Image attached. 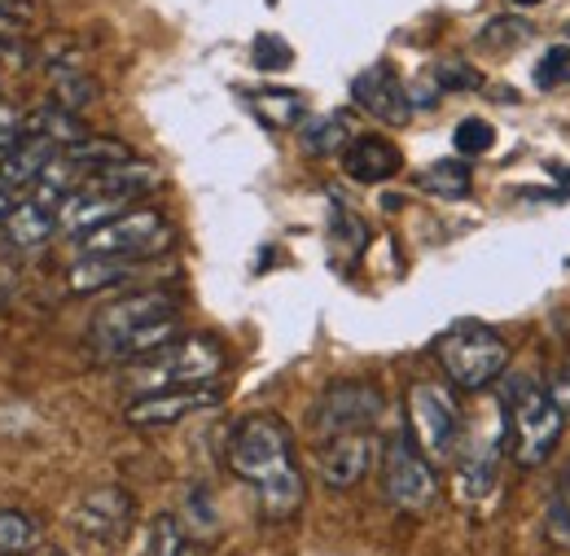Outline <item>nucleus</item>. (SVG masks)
I'll use <instances>...</instances> for the list:
<instances>
[{
  "mask_svg": "<svg viewBox=\"0 0 570 556\" xmlns=\"http://www.w3.org/2000/svg\"><path fill=\"white\" fill-rule=\"evenodd\" d=\"M228 469L250 483L268 522H289L303 508V474L294 465V434L282 417L237 420L228 438Z\"/></svg>",
  "mask_w": 570,
  "mask_h": 556,
  "instance_id": "nucleus-1",
  "label": "nucleus"
},
{
  "mask_svg": "<svg viewBox=\"0 0 570 556\" xmlns=\"http://www.w3.org/2000/svg\"><path fill=\"white\" fill-rule=\"evenodd\" d=\"M180 338V302L167 289H141V294H124L110 307L97 311L88 342L101 359L115 364H137L149 359L154 350Z\"/></svg>",
  "mask_w": 570,
  "mask_h": 556,
  "instance_id": "nucleus-2",
  "label": "nucleus"
},
{
  "mask_svg": "<svg viewBox=\"0 0 570 556\" xmlns=\"http://www.w3.org/2000/svg\"><path fill=\"white\" fill-rule=\"evenodd\" d=\"M500 408H504V443H509L513 465L535 469L558 451L567 413L553 404V395L535 377L513 373L500 390Z\"/></svg>",
  "mask_w": 570,
  "mask_h": 556,
  "instance_id": "nucleus-3",
  "label": "nucleus"
},
{
  "mask_svg": "<svg viewBox=\"0 0 570 556\" xmlns=\"http://www.w3.org/2000/svg\"><path fill=\"white\" fill-rule=\"evenodd\" d=\"M439 368L456 390H488L509 368V342L479 320H461L439 338Z\"/></svg>",
  "mask_w": 570,
  "mask_h": 556,
  "instance_id": "nucleus-4",
  "label": "nucleus"
},
{
  "mask_svg": "<svg viewBox=\"0 0 570 556\" xmlns=\"http://www.w3.org/2000/svg\"><path fill=\"white\" fill-rule=\"evenodd\" d=\"M171 246V224L167 215L154 207H128L124 215L97 224L92 232L75 237V250L88 255V259H128V264H141L154 259Z\"/></svg>",
  "mask_w": 570,
  "mask_h": 556,
  "instance_id": "nucleus-5",
  "label": "nucleus"
},
{
  "mask_svg": "<svg viewBox=\"0 0 570 556\" xmlns=\"http://www.w3.org/2000/svg\"><path fill=\"white\" fill-rule=\"evenodd\" d=\"M224 373V347L215 338H176L149 359H137L132 386L137 390H167V386H203Z\"/></svg>",
  "mask_w": 570,
  "mask_h": 556,
  "instance_id": "nucleus-6",
  "label": "nucleus"
},
{
  "mask_svg": "<svg viewBox=\"0 0 570 556\" xmlns=\"http://www.w3.org/2000/svg\"><path fill=\"white\" fill-rule=\"evenodd\" d=\"M377 465H382V490L395 508L404 513H426L439 495V478H434V465L422 456L417 438L409 429H395L382 438V451H377Z\"/></svg>",
  "mask_w": 570,
  "mask_h": 556,
  "instance_id": "nucleus-7",
  "label": "nucleus"
},
{
  "mask_svg": "<svg viewBox=\"0 0 570 556\" xmlns=\"http://www.w3.org/2000/svg\"><path fill=\"white\" fill-rule=\"evenodd\" d=\"M461 425H465V417H461L452 390H443L434 381H417L409 390V434L417 438V447H422V456L430 465L456 460Z\"/></svg>",
  "mask_w": 570,
  "mask_h": 556,
  "instance_id": "nucleus-8",
  "label": "nucleus"
},
{
  "mask_svg": "<svg viewBox=\"0 0 570 556\" xmlns=\"http://www.w3.org/2000/svg\"><path fill=\"white\" fill-rule=\"evenodd\" d=\"M386 413V399L373 381H334L321 390V399L307 413V429L316 443L334 438V434H356V429H373Z\"/></svg>",
  "mask_w": 570,
  "mask_h": 556,
  "instance_id": "nucleus-9",
  "label": "nucleus"
},
{
  "mask_svg": "<svg viewBox=\"0 0 570 556\" xmlns=\"http://www.w3.org/2000/svg\"><path fill=\"white\" fill-rule=\"evenodd\" d=\"M224 399V390L215 381H203V386H167V390H145L137 395L128 408H124V420L132 429H167V425H180L194 413H207Z\"/></svg>",
  "mask_w": 570,
  "mask_h": 556,
  "instance_id": "nucleus-10",
  "label": "nucleus"
},
{
  "mask_svg": "<svg viewBox=\"0 0 570 556\" xmlns=\"http://www.w3.org/2000/svg\"><path fill=\"white\" fill-rule=\"evenodd\" d=\"M377 451H382V438L377 429H356V434H334L325 443H316V478L330 490H352L377 465Z\"/></svg>",
  "mask_w": 570,
  "mask_h": 556,
  "instance_id": "nucleus-11",
  "label": "nucleus"
},
{
  "mask_svg": "<svg viewBox=\"0 0 570 556\" xmlns=\"http://www.w3.org/2000/svg\"><path fill=\"white\" fill-rule=\"evenodd\" d=\"M132 495L119 487H101L88 490L79 504H75V530L92 544H124L128 530H132Z\"/></svg>",
  "mask_w": 570,
  "mask_h": 556,
  "instance_id": "nucleus-12",
  "label": "nucleus"
},
{
  "mask_svg": "<svg viewBox=\"0 0 570 556\" xmlns=\"http://www.w3.org/2000/svg\"><path fill=\"white\" fill-rule=\"evenodd\" d=\"M352 101H356L364 115L391 123V128H404L413 119V101H409V88L400 83V75L391 67H368L356 75L352 83Z\"/></svg>",
  "mask_w": 570,
  "mask_h": 556,
  "instance_id": "nucleus-13",
  "label": "nucleus"
},
{
  "mask_svg": "<svg viewBox=\"0 0 570 556\" xmlns=\"http://www.w3.org/2000/svg\"><path fill=\"white\" fill-rule=\"evenodd\" d=\"M58 153H62V145H58V140L31 137V132H27L13 149H4V153H0V185H4L9 193H18V198H22Z\"/></svg>",
  "mask_w": 570,
  "mask_h": 556,
  "instance_id": "nucleus-14",
  "label": "nucleus"
},
{
  "mask_svg": "<svg viewBox=\"0 0 570 556\" xmlns=\"http://www.w3.org/2000/svg\"><path fill=\"white\" fill-rule=\"evenodd\" d=\"M343 167L356 185H382L404 167V153L386 137H356L343 149Z\"/></svg>",
  "mask_w": 570,
  "mask_h": 556,
  "instance_id": "nucleus-15",
  "label": "nucleus"
},
{
  "mask_svg": "<svg viewBox=\"0 0 570 556\" xmlns=\"http://www.w3.org/2000/svg\"><path fill=\"white\" fill-rule=\"evenodd\" d=\"M0 232H4L9 246H18V250H40V246H49L53 232H58V210L40 207V202H31V198H18V202L9 207V215H4Z\"/></svg>",
  "mask_w": 570,
  "mask_h": 556,
  "instance_id": "nucleus-16",
  "label": "nucleus"
},
{
  "mask_svg": "<svg viewBox=\"0 0 570 556\" xmlns=\"http://www.w3.org/2000/svg\"><path fill=\"white\" fill-rule=\"evenodd\" d=\"M347 140H352V119L338 115V110H330V115H312V119L298 123V145H303L307 153H316V158L347 149Z\"/></svg>",
  "mask_w": 570,
  "mask_h": 556,
  "instance_id": "nucleus-17",
  "label": "nucleus"
},
{
  "mask_svg": "<svg viewBox=\"0 0 570 556\" xmlns=\"http://www.w3.org/2000/svg\"><path fill=\"white\" fill-rule=\"evenodd\" d=\"M137 272V264L128 259H88L79 255V264L71 268V294H92V289H106V285H119Z\"/></svg>",
  "mask_w": 570,
  "mask_h": 556,
  "instance_id": "nucleus-18",
  "label": "nucleus"
},
{
  "mask_svg": "<svg viewBox=\"0 0 570 556\" xmlns=\"http://www.w3.org/2000/svg\"><path fill=\"white\" fill-rule=\"evenodd\" d=\"M40 548V526L22 508H0V556H31Z\"/></svg>",
  "mask_w": 570,
  "mask_h": 556,
  "instance_id": "nucleus-19",
  "label": "nucleus"
},
{
  "mask_svg": "<svg viewBox=\"0 0 570 556\" xmlns=\"http://www.w3.org/2000/svg\"><path fill=\"white\" fill-rule=\"evenodd\" d=\"M250 106H255V110H259V119H264V123H273V128H298V123L307 119L303 97H298V92H289V88H264V92H255V97H250Z\"/></svg>",
  "mask_w": 570,
  "mask_h": 556,
  "instance_id": "nucleus-20",
  "label": "nucleus"
},
{
  "mask_svg": "<svg viewBox=\"0 0 570 556\" xmlns=\"http://www.w3.org/2000/svg\"><path fill=\"white\" fill-rule=\"evenodd\" d=\"M27 132H31V137L58 140V145L67 149V145H79V140H83V123L75 119V110H67V106H45V110L27 115Z\"/></svg>",
  "mask_w": 570,
  "mask_h": 556,
  "instance_id": "nucleus-21",
  "label": "nucleus"
},
{
  "mask_svg": "<svg viewBox=\"0 0 570 556\" xmlns=\"http://www.w3.org/2000/svg\"><path fill=\"white\" fill-rule=\"evenodd\" d=\"M470 167H465V158H443V162H434L422 171V189L426 193H439V198H465L470 193Z\"/></svg>",
  "mask_w": 570,
  "mask_h": 556,
  "instance_id": "nucleus-22",
  "label": "nucleus"
},
{
  "mask_svg": "<svg viewBox=\"0 0 570 556\" xmlns=\"http://www.w3.org/2000/svg\"><path fill=\"white\" fill-rule=\"evenodd\" d=\"M149 556H203V548L194 544V535L171 513H163L149 526Z\"/></svg>",
  "mask_w": 570,
  "mask_h": 556,
  "instance_id": "nucleus-23",
  "label": "nucleus"
},
{
  "mask_svg": "<svg viewBox=\"0 0 570 556\" xmlns=\"http://www.w3.org/2000/svg\"><path fill=\"white\" fill-rule=\"evenodd\" d=\"M544 535L549 544H558L562 553H570V465L562 469L558 487L549 495V508H544Z\"/></svg>",
  "mask_w": 570,
  "mask_h": 556,
  "instance_id": "nucleus-24",
  "label": "nucleus"
},
{
  "mask_svg": "<svg viewBox=\"0 0 570 556\" xmlns=\"http://www.w3.org/2000/svg\"><path fill=\"white\" fill-rule=\"evenodd\" d=\"M53 97H58V106H67V110H83L92 97H97V83L88 79V75H79V70H67L58 67L53 70Z\"/></svg>",
  "mask_w": 570,
  "mask_h": 556,
  "instance_id": "nucleus-25",
  "label": "nucleus"
},
{
  "mask_svg": "<svg viewBox=\"0 0 570 556\" xmlns=\"http://www.w3.org/2000/svg\"><path fill=\"white\" fill-rule=\"evenodd\" d=\"M452 145H456L461 158H479V153H488L497 145V128L488 119H461L456 132H452Z\"/></svg>",
  "mask_w": 570,
  "mask_h": 556,
  "instance_id": "nucleus-26",
  "label": "nucleus"
},
{
  "mask_svg": "<svg viewBox=\"0 0 570 556\" xmlns=\"http://www.w3.org/2000/svg\"><path fill=\"white\" fill-rule=\"evenodd\" d=\"M522 40H531V22H527V18H492V22L479 31V44H483V49H513V44H522Z\"/></svg>",
  "mask_w": 570,
  "mask_h": 556,
  "instance_id": "nucleus-27",
  "label": "nucleus"
},
{
  "mask_svg": "<svg viewBox=\"0 0 570 556\" xmlns=\"http://www.w3.org/2000/svg\"><path fill=\"white\" fill-rule=\"evenodd\" d=\"M434 88L439 92H470V88H479L483 79H479V70L470 67V62H443V67H434Z\"/></svg>",
  "mask_w": 570,
  "mask_h": 556,
  "instance_id": "nucleus-28",
  "label": "nucleus"
},
{
  "mask_svg": "<svg viewBox=\"0 0 570 556\" xmlns=\"http://www.w3.org/2000/svg\"><path fill=\"white\" fill-rule=\"evenodd\" d=\"M289 44H285L282 36H259L255 40V67L259 70H285L289 67Z\"/></svg>",
  "mask_w": 570,
  "mask_h": 556,
  "instance_id": "nucleus-29",
  "label": "nucleus"
},
{
  "mask_svg": "<svg viewBox=\"0 0 570 556\" xmlns=\"http://www.w3.org/2000/svg\"><path fill=\"white\" fill-rule=\"evenodd\" d=\"M570 79V49H549L544 58H540V67H535V83L540 88H553V83H562Z\"/></svg>",
  "mask_w": 570,
  "mask_h": 556,
  "instance_id": "nucleus-30",
  "label": "nucleus"
},
{
  "mask_svg": "<svg viewBox=\"0 0 570 556\" xmlns=\"http://www.w3.org/2000/svg\"><path fill=\"white\" fill-rule=\"evenodd\" d=\"M22 137H27V115H22L18 106L0 101V153H4V149H13Z\"/></svg>",
  "mask_w": 570,
  "mask_h": 556,
  "instance_id": "nucleus-31",
  "label": "nucleus"
},
{
  "mask_svg": "<svg viewBox=\"0 0 570 556\" xmlns=\"http://www.w3.org/2000/svg\"><path fill=\"white\" fill-rule=\"evenodd\" d=\"M549 395H553V404H558V408L567 413V408H570V368H567V373H558V377H553Z\"/></svg>",
  "mask_w": 570,
  "mask_h": 556,
  "instance_id": "nucleus-32",
  "label": "nucleus"
},
{
  "mask_svg": "<svg viewBox=\"0 0 570 556\" xmlns=\"http://www.w3.org/2000/svg\"><path fill=\"white\" fill-rule=\"evenodd\" d=\"M9 207H13V193L0 185V224H4V215H9Z\"/></svg>",
  "mask_w": 570,
  "mask_h": 556,
  "instance_id": "nucleus-33",
  "label": "nucleus"
},
{
  "mask_svg": "<svg viewBox=\"0 0 570 556\" xmlns=\"http://www.w3.org/2000/svg\"><path fill=\"white\" fill-rule=\"evenodd\" d=\"M509 4H522V9H531V4H544V0H509Z\"/></svg>",
  "mask_w": 570,
  "mask_h": 556,
  "instance_id": "nucleus-34",
  "label": "nucleus"
},
{
  "mask_svg": "<svg viewBox=\"0 0 570 556\" xmlns=\"http://www.w3.org/2000/svg\"><path fill=\"white\" fill-rule=\"evenodd\" d=\"M40 556H67V553H40Z\"/></svg>",
  "mask_w": 570,
  "mask_h": 556,
  "instance_id": "nucleus-35",
  "label": "nucleus"
}]
</instances>
